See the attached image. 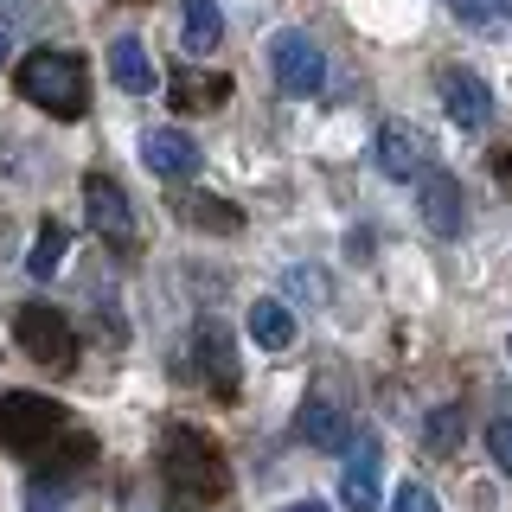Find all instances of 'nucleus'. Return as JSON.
Wrapping results in <instances>:
<instances>
[{"label":"nucleus","instance_id":"obj_6","mask_svg":"<svg viewBox=\"0 0 512 512\" xmlns=\"http://www.w3.org/2000/svg\"><path fill=\"white\" fill-rule=\"evenodd\" d=\"M84 212L96 224V237H109L116 250L135 244V212H128V192L109 173H84Z\"/></svg>","mask_w":512,"mask_h":512},{"label":"nucleus","instance_id":"obj_28","mask_svg":"<svg viewBox=\"0 0 512 512\" xmlns=\"http://www.w3.org/2000/svg\"><path fill=\"white\" fill-rule=\"evenodd\" d=\"M0 64H7V32H0Z\"/></svg>","mask_w":512,"mask_h":512},{"label":"nucleus","instance_id":"obj_24","mask_svg":"<svg viewBox=\"0 0 512 512\" xmlns=\"http://www.w3.org/2000/svg\"><path fill=\"white\" fill-rule=\"evenodd\" d=\"M487 448H493V461L512 474V423H493V429H487Z\"/></svg>","mask_w":512,"mask_h":512},{"label":"nucleus","instance_id":"obj_21","mask_svg":"<svg viewBox=\"0 0 512 512\" xmlns=\"http://www.w3.org/2000/svg\"><path fill=\"white\" fill-rule=\"evenodd\" d=\"M448 7L461 13V20L474 26H493V20H512V0H448Z\"/></svg>","mask_w":512,"mask_h":512},{"label":"nucleus","instance_id":"obj_23","mask_svg":"<svg viewBox=\"0 0 512 512\" xmlns=\"http://www.w3.org/2000/svg\"><path fill=\"white\" fill-rule=\"evenodd\" d=\"M288 295H301V301H327V282H320L314 269H288Z\"/></svg>","mask_w":512,"mask_h":512},{"label":"nucleus","instance_id":"obj_22","mask_svg":"<svg viewBox=\"0 0 512 512\" xmlns=\"http://www.w3.org/2000/svg\"><path fill=\"white\" fill-rule=\"evenodd\" d=\"M391 512H442V506H436V493H429L423 480H410V487H397V500H391Z\"/></svg>","mask_w":512,"mask_h":512},{"label":"nucleus","instance_id":"obj_13","mask_svg":"<svg viewBox=\"0 0 512 512\" xmlns=\"http://www.w3.org/2000/svg\"><path fill=\"white\" fill-rule=\"evenodd\" d=\"M295 429H301V442H314V448H352V423L333 397H308L301 416H295Z\"/></svg>","mask_w":512,"mask_h":512},{"label":"nucleus","instance_id":"obj_15","mask_svg":"<svg viewBox=\"0 0 512 512\" xmlns=\"http://www.w3.org/2000/svg\"><path fill=\"white\" fill-rule=\"evenodd\" d=\"M180 218L192 224V231H218V237L244 231V212H237L231 199H212V192H192V199H180Z\"/></svg>","mask_w":512,"mask_h":512},{"label":"nucleus","instance_id":"obj_14","mask_svg":"<svg viewBox=\"0 0 512 512\" xmlns=\"http://www.w3.org/2000/svg\"><path fill=\"white\" fill-rule=\"evenodd\" d=\"M109 77H116V90H128V96H148L154 90L148 45H141V39H116V45H109Z\"/></svg>","mask_w":512,"mask_h":512},{"label":"nucleus","instance_id":"obj_8","mask_svg":"<svg viewBox=\"0 0 512 512\" xmlns=\"http://www.w3.org/2000/svg\"><path fill=\"white\" fill-rule=\"evenodd\" d=\"M141 160H148V173H160V180H192L199 173V141L186 128H148L141 135Z\"/></svg>","mask_w":512,"mask_h":512},{"label":"nucleus","instance_id":"obj_27","mask_svg":"<svg viewBox=\"0 0 512 512\" xmlns=\"http://www.w3.org/2000/svg\"><path fill=\"white\" fill-rule=\"evenodd\" d=\"M282 512H333V506H320V500H295V506H282Z\"/></svg>","mask_w":512,"mask_h":512},{"label":"nucleus","instance_id":"obj_4","mask_svg":"<svg viewBox=\"0 0 512 512\" xmlns=\"http://www.w3.org/2000/svg\"><path fill=\"white\" fill-rule=\"evenodd\" d=\"M13 340H20L26 359L45 365V372H71V365H77V333H71V320H64L58 308H45V301H26V308L13 314Z\"/></svg>","mask_w":512,"mask_h":512},{"label":"nucleus","instance_id":"obj_3","mask_svg":"<svg viewBox=\"0 0 512 512\" xmlns=\"http://www.w3.org/2000/svg\"><path fill=\"white\" fill-rule=\"evenodd\" d=\"M71 436V416L39 391H7L0 397V448H13L20 461H52L58 442Z\"/></svg>","mask_w":512,"mask_h":512},{"label":"nucleus","instance_id":"obj_1","mask_svg":"<svg viewBox=\"0 0 512 512\" xmlns=\"http://www.w3.org/2000/svg\"><path fill=\"white\" fill-rule=\"evenodd\" d=\"M160 474H167V493L180 512H199V506H218L231 493V468H224V448L192 423H167L160 436Z\"/></svg>","mask_w":512,"mask_h":512},{"label":"nucleus","instance_id":"obj_19","mask_svg":"<svg viewBox=\"0 0 512 512\" xmlns=\"http://www.w3.org/2000/svg\"><path fill=\"white\" fill-rule=\"evenodd\" d=\"M461 429H468V416H461V404H442V410H429V423H423V448H429V455H455V448H461Z\"/></svg>","mask_w":512,"mask_h":512},{"label":"nucleus","instance_id":"obj_7","mask_svg":"<svg viewBox=\"0 0 512 512\" xmlns=\"http://www.w3.org/2000/svg\"><path fill=\"white\" fill-rule=\"evenodd\" d=\"M416 180H423V192H416V199H423V224L436 237H461L468 231V199H461V180L455 173H416Z\"/></svg>","mask_w":512,"mask_h":512},{"label":"nucleus","instance_id":"obj_20","mask_svg":"<svg viewBox=\"0 0 512 512\" xmlns=\"http://www.w3.org/2000/svg\"><path fill=\"white\" fill-rule=\"evenodd\" d=\"M224 96H231L224 77H199V71L173 77V103H180V109H212V103H224Z\"/></svg>","mask_w":512,"mask_h":512},{"label":"nucleus","instance_id":"obj_12","mask_svg":"<svg viewBox=\"0 0 512 512\" xmlns=\"http://www.w3.org/2000/svg\"><path fill=\"white\" fill-rule=\"evenodd\" d=\"M192 352H199V378H212L218 397H237V359H231V340H224L218 320H205L192 333Z\"/></svg>","mask_w":512,"mask_h":512},{"label":"nucleus","instance_id":"obj_17","mask_svg":"<svg viewBox=\"0 0 512 512\" xmlns=\"http://www.w3.org/2000/svg\"><path fill=\"white\" fill-rule=\"evenodd\" d=\"M250 340L263 352H288L295 346V314H288L282 301H256L250 308Z\"/></svg>","mask_w":512,"mask_h":512},{"label":"nucleus","instance_id":"obj_18","mask_svg":"<svg viewBox=\"0 0 512 512\" xmlns=\"http://www.w3.org/2000/svg\"><path fill=\"white\" fill-rule=\"evenodd\" d=\"M64 250H71V237H64V224L58 218H45L39 224V237H32V256H26V269H32V276H58V263H64Z\"/></svg>","mask_w":512,"mask_h":512},{"label":"nucleus","instance_id":"obj_25","mask_svg":"<svg viewBox=\"0 0 512 512\" xmlns=\"http://www.w3.org/2000/svg\"><path fill=\"white\" fill-rule=\"evenodd\" d=\"M26 512H64V500L52 487H45V480H32V493H26Z\"/></svg>","mask_w":512,"mask_h":512},{"label":"nucleus","instance_id":"obj_29","mask_svg":"<svg viewBox=\"0 0 512 512\" xmlns=\"http://www.w3.org/2000/svg\"><path fill=\"white\" fill-rule=\"evenodd\" d=\"M506 352H512V346H506Z\"/></svg>","mask_w":512,"mask_h":512},{"label":"nucleus","instance_id":"obj_2","mask_svg":"<svg viewBox=\"0 0 512 512\" xmlns=\"http://www.w3.org/2000/svg\"><path fill=\"white\" fill-rule=\"evenodd\" d=\"M13 84H20L26 103H39L45 116H58V122H77L90 109V71H84L77 52H52V45H39V52L20 58Z\"/></svg>","mask_w":512,"mask_h":512},{"label":"nucleus","instance_id":"obj_11","mask_svg":"<svg viewBox=\"0 0 512 512\" xmlns=\"http://www.w3.org/2000/svg\"><path fill=\"white\" fill-rule=\"evenodd\" d=\"M378 167L391 173V180H416V173L429 167V148H423V135L404 122H384L378 128Z\"/></svg>","mask_w":512,"mask_h":512},{"label":"nucleus","instance_id":"obj_9","mask_svg":"<svg viewBox=\"0 0 512 512\" xmlns=\"http://www.w3.org/2000/svg\"><path fill=\"white\" fill-rule=\"evenodd\" d=\"M436 84H442V109H448V122H455V128H487L493 96H487V84H480L474 71H442Z\"/></svg>","mask_w":512,"mask_h":512},{"label":"nucleus","instance_id":"obj_16","mask_svg":"<svg viewBox=\"0 0 512 512\" xmlns=\"http://www.w3.org/2000/svg\"><path fill=\"white\" fill-rule=\"evenodd\" d=\"M180 7H186V26H180L186 52H192V58L218 52V39H224V13H218V0H180Z\"/></svg>","mask_w":512,"mask_h":512},{"label":"nucleus","instance_id":"obj_5","mask_svg":"<svg viewBox=\"0 0 512 512\" xmlns=\"http://www.w3.org/2000/svg\"><path fill=\"white\" fill-rule=\"evenodd\" d=\"M269 71H276V84L288 96H314L327 84V52H320L308 32H276L269 39Z\"/></svg>","mask_w":512,"mask_h":512},{"label":"nucleus","instance_id":"obj_10","mask_svg":"<svg viewBox=\"0 0 512 512\" xmlns=\"http://www.w3.org/2000/svg\"><path fill=\"white\" fill-rule=\"evenodd\" d=\"M340 506L346 512H378V442L359 436V448H352L346 474H340Z\"/></svg>","mask_w":512,"mask_h":512},{"label":"nucleus","instance_id":"obj_26","mask_svg":"<svg viewBox=\"0 0 512 512\" xmlns=\"http://www.w3.org/2000/svg\"><path fill=\"white\" fill-rule=\"evenodd\" d=\"M493 180H500V186L512 192V148H500V154H493Z\"/></svg>","mask_w":512,"mask_h":512}]
</instances>
